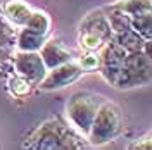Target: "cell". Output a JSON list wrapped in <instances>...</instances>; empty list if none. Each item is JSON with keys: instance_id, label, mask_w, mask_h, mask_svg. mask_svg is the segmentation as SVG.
<instances>
[{"instance_id": "cell-1", "label": "cell", "mask_w": 152, "mask_h": 150, "mask_svg": "<svg viewBox=\"0 0 152 150\" xmlns=\"http://www.w3.org/2000/svg\"><path fill=\"white\" fill-rule=\"evenodd\" d=\"M92 145L85 135L76 131L69 124H64L61 119H48L40 124L24 141L26 149L37 150H64V149H85Z\"/></svg>"}, {"instance_id": "cell-2", "label": "cell", "mask_w": 152, "mask_h": 150, "mask_svg": "<svg viewBox=\"0 0 152 150\" xmlns=\"http://www.w3.org/2000/svg\"><path fill=\"white\" fill-rule=\"evenodd\" d=\"M123 131V112L114 102H102L88 133L92 145H105Z\"/></svg>"}, {"instance_id": "cell-3", "label": "cell", "mask_w": 152, "mask_h": 150, "mask_svg": "<svg viewBox=\"0 0 152 150\" xmlns=\"http://www.w3.org/2000/svg\"><path fill=\"white\" fill-rule=\"evenodd\" d=\"M100 103H102L100 98L94 93H88V92L75 93L66 103V117L69 124L76 131L88 136Z\"/></svg>"}, {"instance_id": "cell-4", "label": "cell", "mask_w": 152, "mask_h": 150, "mask_svg": "<svg viewBox=\"0 0 152 150\" xmlns=\"http://www.w3.org/2000/svg\"><path fill=\"white\" fill-rule=\"evenodd\" d=\"M152 81V60L145 55V52H132L126 55L121 74L118 78V88H135Z\"/></svg>"}, {"instance_id": "cell-5", "label": "cell", "mask_w": 152, "mask_h": 150, "mask_svg": "<svg viewBox=\"0 0 152 150\" xmlns=\"http://www.w3.org/2000/svg\"><path fill=\"white\" fill-rule=\"evenodd\" d=\"M128 52L124 50L114 38H111L104 47H102V54H100V74L109 84L116 86L118 78L121 74V69L124 66Z\"/></svg>"}, {"instance_id": "cell-6", "label": "cell", "mask_w": 152, "mask_h": 150, "mask_svg": "<svg viewBox=\"0 0 152 150\" xmlns=\"http://www.w3.org/2000/svg\"><path fill=\"white\" fill-rule=\"evenodd\" d=\"M83 74V69L78 64V60H67L61 66L48 69V73L45 74L43 81L38 84L42 90L45 92H54V90H61L66 88L69 84H73L76 79H80V76Z\"/></svg>"}, {"instance_id": "cell-7", "label": "cell", "mask_w": 152, "mask_h": 150, "mask_svg": "<svg viewBox=\"0 0 152 150\" xmlns=\"http://www.w3.org/2000/svg\"><path fill=\"white\" fill-rule=\"evenodd\" d=\"M14 69H16V74L28 78L33 84H40L43 81L45 74L48 73L40 52H23V50H19L14 57Z\"/></svg>"}, {"instance_id": "cell-8", "label": "cell", "mask_w": 152, "mask_h": 150, "mask_svg": "<svg viewBox=\"0 0 152 150\" xmlns=\"http://www.w3.org/2000/svg\"><path fill=\"white\" fill-rule=\"evenodd\" d=\"M40 55L43 59L47 69H54V67L64 64L67 60H73V52L62 43H59L56 40H48L43 43V47L40 48Z\"/></svg>"}, {"instance_id": "cell-9", "label": "cell", "mask_w": 152, "mask_h": 150, "mask_svg": "<svg viewBox=\"0 0 152 150\" xmlns=\"http://www.w3.org/2000/svg\"><path fill=\"white\" fill-rule=\"evenodd\" d=\"M80 31L95 33V35L102 36L105 42H109V40L114 36L113 28H111V24H109V19L105 16V10H94V12H90V14L81 21Z\"/></svg>"}, {"instance_id": "cell-10", "label": "cell", "mask_w": 152, "mask_h": 150, "mask_svg": "<svg viewBox=\"0 0 152 150\" xmlns=\"http://www.w3.org/2000/svg\"><path fill=\"white\" fill-rule=\"evenodd\" d=\"M4 14H5V17H7L9 23L23 28L28 23L29 16L33 14V9L24 0H9L4 5Z\"/></svg>"}, {"instance_id": "cell-11", "label": "cell", "mask_w": 152, "mask_h": 150, "mask_svg": "<svg viewBox=\"0 0 152 150\" xmlns=\"http://www.w3.org/2000/svg\"><path fill=\"white\" fill-rule=\"evenodd\" d=\"M45 36L47 35L31 31L23 26V29L16 35V47H18V50H23V52H40V48L47 42Z\"/></svg>"}, {"instance_id": "cell-12", "label": "cell", "mask_w": 152, "mask_h": 150, "mask_svg": "<svg viewBox=\"0 0 152 150\" xmlns=\"http://www.w3.org/2000/svg\"><path fill=\"white\" fill-rule=\"evenodd\" d=\"M105 16L109 19V24L113 28V33L118 35V33H123L126 29H132V16L128 12H124L121 7L114 5V7H109L105 9Z\"/></svg>"}, {"instance_id": "cell-13", "label": "cell", "mask_w": 152, "mask_h": 150, "mask_svg": "<svg viewBox=\"0 0 152 150\" xmlns=\"http://www.w3.org/2000/svg\"><path fill=\"white\" fill-rule=\"evenodd\" d=\"M114 40L121 45V47L128 52V54H132V52H140L143 50V43H145V38L137 31V29H126L123 33H118V35H114Z\"/></svg>"}, {"instance_id": "cell-14", "label": "cell", "mask_w": 152, "mask_h": 150, "mask_svg": "<svg viewBox=\"0 0 152 150\" xmlns=\"http://www.w3.org/2000/svg\"><path fill=\"white\" fill-rule=\"evenodd\" d=\"M24 28L31 29V31H37V33H42V35H47L50 31V28H52L50 16L47 12H43V10H33V14L29 16Z\"/></svg>"}, {"instance_id": "cell-15", "label": "cell", "mask_w": 152, "mask_h": 150, "mask_svg": "<svg viewBox=\"0 0 152 150\" xmlns=\"http://www.w3.org/2000/svg\"><path fill=\"white\" fill-rule=\"evenodd\" d=\"M118 7H121L124 12L135 17V16L152 14V0H121Z\"/></svg>"}, {"instance_id": "cell-16", "label": "cell", "mask_w": 152, "mask_h": 150, "mask_svg": "<svg viewBox=\"0 0 152 150\" xmlns=\"http://www.w3.org/2000/svg\"><path fill=\"white\" fill-rule=\"evenodd\" d=\"M7 86H9V92L14 97H28L35 84L31 83L28 78H24V76L14 74L9 78V84Z\"/></svg>"}, {"instance_id": "cell-17", "label": "cell", "mask_w": 152, "mask_h": 150, "mask_svg": "<svg viewBox=\"0 0 152 150\" xmlns=\"http://www.w3.org/2000/svg\"><path fill=\"white\" fill-rule=\"evenodd\" d=\"M78 42H80V47L85 52H97L99 48H102L107 43L102 36L90 33V31H80L78 33Z\"/></svg>"}, {"instance_id": "cell-18", "label": "cell", "mask_w": 152, "mask_h": 150, "mask_svg": "<svg viewBox=\"0 0 152 150\" xmlns=\"http://www.w3.org/2000/svg\"><path fill=\"white\" fill-rule=\"evenodd\" d=\"M132 26L145 40L147 38H152V14H143V16H135V17H132Z\"/></svg>"}, {"instance_id": "cell-19", "label": "cell", "mask_w": 152, "mask_h": 150, "mask_svg": "<svg viewBox=\"0 0 152 150\" xmlns=\"http://www.w3.org/2000/svg\"><path fill=\"white\" fill-rule=\"evenodd\" d=\"M78 64L81 66L83 73H94L100 69V55H97L95 52H86L78 59Z\"/></svg>"}, {"instance_id": "cell-20", "label": "cell", "mask_w": 152, "mask_h": 150, "mask_svg": "<svg viewBox=\"0 0 152 150\" xmlns=\"http://www.w3.org/2000/svg\"><path fill=\"white\" fill-rule=\"evenodd\" d=\"M12 42H16V36H14V31L10 29V26L7 24V17L0 16V48L9 47Z\"/></svg>"}, {"instance_id": "cell-21", "label": "cell", "mask_w": 152, "mask_h": 150, "mask_svg": "<svg viewBox=\"0 0 152 150\" xmlns=\"http://www.w3.org/2000/svg\"><path fill=\"white\" fill-rule=\"evenodd\" d=\"M143 52H145V55L152 60V38H147V40H145V43H143Z\"/></svg>"}, {"instance_id": "cell-22", "label": "cell", "mask_w": 152, "mask_h": 150, "mask_svg": "<svg viewBox=\"0 0 152 150\" xmlns=\"http://www.w3.org/2000/svg\"><path fill=\"white\" fill-rule=\"evenodd\" d=\"M4 59H7V52H5L4 48H0V62H2Z\"/></svg>"}]
</instances>
